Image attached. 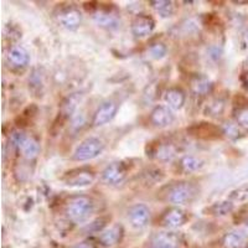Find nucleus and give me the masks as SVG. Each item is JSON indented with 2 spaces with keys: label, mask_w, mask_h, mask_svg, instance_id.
Instances as JSON below:
<instances>
[{
  "label": "nucleus",
  "mask_w": 248,
  "mask_h": 248,
  "mask_svg": "<svg viewBox=\"0 0 248 248\" xmlns=\"http://www.w3.org/2000/svg\"><path fill=\"white\" fill-rule=\"evenodd\" d=\"M93 21L99 28L107 29V30H117L121 26L118 17L108 12H96L93 14Z\"/></svg>",
  "instance_id": "17"
},
{
  "label": "nucleus",
  "mask_w": 248,
  "mask_h": 248,
  "mask_svg": "<svg viewBox=\"0 0 248 248\" xmlns=\"http://www.w3.org/2000/svg\"><path fill=\"white\" fill-rule=\"evenodd\" d=\"M20 150H21V154H23L24 158L28 159V160H32V159H35L39 155L40 144L36 139L31 138V137L30 138L26 137L23 145L20 147Z\"/></svg>",
  "instance_id": "22"
},
{
  "label": "nucleus",
  "mask_w": 248,
  "mask_h": 248,
  "mask_svg": "<svg viewBox=\"0 0 248 248\" xmlns=\"http://www.w3.org/2000/svg\"><path fill=\"white\" fill-rule=\"evenodd\" d=\"M118 112V105L114 101L103 102L93 114L92 124L94 127H102L109 123Z\"/></svg>",
  "instance_id": "4"
},
{
  "label": "nucleus",
  "mask_w": 248,
  "mask_h": 248,
  "mask_svg": "<svg viewBox=\"0 0 248 248\" xmlns=\"http://www.w3.org/2000/svg\"><path fill=\"white\" fill-rule=\"evenodd\" d=\"M190 88H191L192 93H195L196 96H206L212 91L214 83L205 75H195L190 79Z\"/></svg>",
  "instance_id": "15"
},
{
  "label": "nucleus",
  "mask_w": 248,
  "mask_h": 248,
  "mask_svg": "<svg viewBox=\"0 0 248 248\" xmlns=\"http://www.w3.org/2000/svg\"><path fill=\"white\" fill-rule=\"evenodd\" d=\"M128 218L133 227L143 229L149 223L150 210L148 209V206L143 205V203H137V205L132 206L128 211Z\"/></svg>",
  "instance_id": "8"
},
{
  "label": "nucleus",
  "mask_w": 248,
  "mask_h": 248,
  "mask_svg": "<svg viewBox=\"0 0 248 248\" xmlns=\"http://www.w3.org/2000/svg\"><path fill=\"white\" fill-rule=\"evenodd\" d=\"M153 248H174V247H153Z\"/></svg>",
  "instance_id": "35"
},
{
  "label": "nucleus",
  "mask_w": 248,
  "mask_h": 248,
  "mask_svg": "<svg viewBox=\"0 0 248 248\" xmlns=\"http://www.w3.org/2000/svg\"><path fill=\"white\" fill-rule=\"evenodd\" d=\"M83 98V94L81 92H75L71 93L70 96L66 97L63 101H62L61 106H60V117H62L63 119H67L70 117H72L75 112H76L77 107H78L79 102Z\"/></svg>",
  "instance_id": "14"
},
{
  "label": "nucleus",
  "mask_w": 248,
  "mask_h": 248,
  "mask_svg": "<svg viewBox=\"0 0 248 248\" xmlns=\"http://www.w3.org/2000/svg\"><path fill=\"white\" fill-rule=\"evenodd\" d=\"M198 187L191 183L181 181L169 186L167 191V200L174 205H185L196 198Z\"/></svg>",
  "instance_id": "2"
},
{
  "label": "nucleus",
  "mask_w": 248,
  "mask_h": 248,
  "mask_svg": "<svg viewBox=\"0 0 248 248\" xmlns=\"http://www.w3.org/2000/svg\"><path fill=\"white\" fill-rule=\"evenodd\" d=\"M233 117L236 123L241 128L248 130V102H246L245 105L238 103V105L234 106Z\"/></svg>",
  "instance_id": "25"
},
{
  "label": "nucleus",
  "mask_w": 248,
  "mask_h": 248,
  "mask_svg": "<svg viewBox=\"0 0 248 248\" xmlns=\"http://www.w3.org/2000/svg\"><path fill=\"white\" fill-rule=\"evenodd\" d=\"M174 119V113L168 106H156L150 113V122L158 128L169 127Z\"/></svg>",
  "instance_id": "10"
},
{
  "label": "nucleus",
  "mask_w": 248,
  "mask_h": 248,
  "mask_svg": "<svg viewBox=\"0 0 248 248\" xmlns=\"http://www.w3.org/2000/svg\"><path fill=\"white\" fill-rule=\"evenodd\" d=\"M248 233L246 230H234L223 237V246L226 248H242L246 245Z\"/></svg>",
  "instance_id": "18"
},
{
  "label": "nucleus",
  "mask_w": 248,
  "mask_h": 248,
  "mask_svg": "<svg viewBox=\"0 0 248 248\" xmlns=\"http://www.w3.org/2000/svg\"><path fill=\"white\" fill-rule=\"evenodd\" d=\"M6 59L13 67L25 68L30 62V55L25 47L16 45L9 48Z\"/></svg>",
  "instance_id": "13"
},
{
  "label": "nucleus",
  "mask_w": 248,
  "mask_h": 248,
  "mask_svg": "<svg viewBox=\"0 0 248 248\" xmlns=\"http://www.w3.org/2000/svg\"><path fill=\"white\" fill-rule=\"evenodd\" d=\"M26 139V136L23 132H14L10 137V143H12L13 147H15L16 149L20 150V147L23 145L24 140Z\"/></svg>",
  "instance_id": "30"
},
{
  "label": "nucleus",
  "mask_w": 248,
  "mask_h": 248,
  "mask_svg": "<svg viewBox=\"0 0 248 248\" xmlns=\"http://www.w3.org/2000/svg\"><path fill=\"white\" fill-rule=\"evenodd\" d=\"M122 236H123L122 226L114 225L101 232V234H99V242L105 247H112V246L117 245L122 240Z\"/></svg>",
  "instance_id": "16"
},
{
  "label": "nucleus",
  "mask_w": 248,
  "mask_h": 248,
  "mask_svg": "<svg viewBox=\"0 0 248 248\" xmlns=\"http://www.w3.org/2000/svg\"><path fill=\"white\" fill-rule=\"evenodd\" d=\"M127 176V167L122 161L109 164L102 172V181L107 185H118Z\"/></svg>",
  "instance_id": "6"
},
{
  "label": "nucleus",
  "mask_w": 248,
  "mask_h": 248,
  "mask_svg": "<svg viewBox=\"0 0 248 248\" xmlns=\"http://www.w3.org/2000/svg\"><path fill=\"white\" fill-rule=\"evenodd\" d=\"M231 199L234 201H245L248 199V189H240L231 195Z\"/></svg>",
  "instance_id": "31"
},
{
  "label": "nucleus",
  "mask_w": 248,
  "mask_h": 248,
  "mask_svg": "<svg viewBox=\"0 0 248 248\" xmlns=\"http://www.w3.org/2000/svg\"><path fill=\"white\" fill-rule=\"evenodd\" d=\"M155 29V21L149 15H139L132 23V34L138 39L149 36Z\"/></svg>",
  "instance_id": "9"
},
{
  "label": "nucleus",
  "mask_w": 248,
  "mask_h": 248,
  "mask_svg": "<svg viewBox=\"0 0 248 248\" xmlns=\"http://www.w3.org/2000/svg\"><path fill=\"white\" fill-rule=\"evenodd\" d=\"M242 82H243V86H245V88L248 91V72L242 77Z\"/></svg>",
  "instance_id": "34"
},
{
  "label": "nucleus",
  "mask_w": 248,
  "mask_h": 248,
  "mask_svg": "<svg viewBox=\"0 0 248 248\" xmlns=\"http://www.w3.org/2000/svg\"><path fill=\"white\" fill-rule=\"evenodd\" d=\"M179 167L184 172L189 174V172L200 170L203 167V160L198 156H194V155H185L179 161Z\"/></svg>",
  "instance_id": "20"
},
{
  "label": "nucleus",
  "mask_w": 248,
  "mask_h": 248,
  "mask_svg": "<svg viewBox=\"0 0 248 248\" xmlns=\"http://www.w3.org/2000/svg\"><path fill=\"white\" fill-rule=\"evenodd\" d=\"M167 52H168L167 46L161 43L153 44V45L149 47V50H148L149 56L154 60H161L163 57H165Z\"/></svg>",
  "instance_id": "29"
},
{
  "label": "nucleus",
  "mask_w": 248,
  "mask_h": 248,
  "mask_svg": "<svg viewBox=\"0 0 248 248\" xmlns=\"http://www.w3.org/2000/svg\"><path fill=\"white\" fill-rule=\"evenodd\" d=\"M57 19H59V23L62 28H65L66 30L74 31L81 25L82 14L76 8L70 6V8L62 9L57 15Z\"/></svg>",
  "instance_id": "7"
},
{
  "label": "nucleus",
  "mask_w": 248,
  "mask_h": 248,
  "mask_svg": "<svg viewBox=\"0 0 248 248\" xmlns=\"http://www.w3.org/2000/svg\"><path fill=\"white\" fill-rule=\"evenodd\" d=\"M96 174L90 169H76L68 171L65 176V183L71 187H86L93 184Z\"/></svg>",
  "instance_id": "5"
},
{
  "label": "nucleus",
  "mask_w": 248,
  "mask_h": 248,
  "mask_svg": "<svg viewBox=\"0 0 248 248\" xmlns=\"http://www.w3.org/2000/svg\"><path fill=\"white\" fill-rule=\"evenodd\" d=\"M246 67L248 68V59H247V61H246Z\"/></svg>",
  "instance_id": "36"
},
{
  "label": "nucleus",
  "mask_w": 248,
  "mask_h": 248,
  "mask_svg": "<svg viewBox=\"0 0 248 248\" xmlns=\"http://www.w3.org/2000/svg\"><path fill=\"white\" fill-rule=\"evenodd\" d=\"M240 125L236 122H225L221 127V132L225 137H227L231 140H236L241 137Z\"/></svg>",
  "instance_id": "28"
},
{
  "label": "nucleus",
  "mask_w": 248,
  "mask_h": 248,
  "mask_svg": "<svg viewBox=\"0 0 248 248\" xmlns=\"http://www.w3.org/2000/svg\"><path fill=\"white\" fill-rule=\"evenodd\" d=\"M232 210H233V203L231 201H221V202H216L210 206L207 211H209L210 215H214V216H226Z\"/></svg>",
  "instance_id": "27"
},
{
  "label": "nucleus",
  "mask_w": 248,
  "mask_h": 248,
  "mask_svg": "<svg viewBox=\"0 0 248 248\" xmlns=\"http://www.w3.org/2000/svg\"><path fill=\"white\" fill-rule=\"evenodd\" d=\"M186 214L180 207H171L164 212L161 217V225L167 229H179L186 222Z\"/></svg>",
  "instance_id": "11"
},
{
  "label": "nucleus",
  "mask_w": 248,
  "mask_h": 248,
  "mask_svg": "<svg viewBox=\"0 0 248 248\" xmlns=\"http://www.w3.org/2000/svg\"><path fill=\"white\" fill-rule=\"evenodd\" d=\"M191 136L201 139H217L222 134L221 128L211 123H196L187 129Z\"/></svg>",
  "instance_id": "12"
},
{
  "label": "nucleus",
  "mask_w": 248,
  "mask_h": 248,
  "mask_svg": "<svg viewBox=\"0 0 248 248\" xmlns=\"http://www.w3.org/2000/svg\"><path fill=\"white\" fill-rule=\"evenodd\" d=\"M240 41H241V46H242V48L247 50L248 48V29H246V30L242 32Z\"/></svg>",
  "instance_id": "32"
},
{
  "label": "nucleus",
  "mask_w": 248,
  "mask_h": 248,
  "mask_svg": "<svg viewBox=\"0 0 248 248\" xmlns=\"http://www.w3.org/2000/svg\"><path fill=\"white\" fill-rule=\"evenodd\" d=\"M74 248H94V246L91 242H81L78 243V245L75 246Z\"/></svg>",
  "instance_id": "33"
},
{
  "label": "nucleus",
  "mask_w": 248,
  "mask_h": 248,
  "mask_svg": "<svg viewBox=\"0 0 248 248\" xmlns=\"http://www.w3.org/2000/svg\"><path fill=\"white\" fill-rule=\"evenodd\" d=\"M93 212V202L87 196L71 199L66 206V215L72 222L82 223L87 221Z\"/></svg>",
  "instance_id": "1"
},
{
  "label": "nucleus",
  "mask_w": 248,
  "mask_h": 248,
  "mask_svg": "<svg viewBox=\"0 0 248 248\" xmlns=\"http://www.w3.org/2000/svg\"><path fill=\"white\" fill-rule=\"evenodd\" d=\"M154 154L155 159H158V160L170 161L176 156V154H178V148L175 147L174 144L164 143L156 147Z\"/></svg>",
  "instance_id": "21"
},
{
  "label": "nucleus",
  "mask_w": 248,
  "mask_h": 248,
  "mask_svg": "<svg viewBox=\"0 0 248 248\" xmlns=\"http://www.w3.org/2000/svg\"><path fill=\"white\" fill-rule=\"evenodd\" d=\"M185 93L181 88H169L165 93V102L170 109H180L185 105Z\"/></svg>",
  "instance_id": "19"
},
{
  "label": "nucleus",
  "mask_w": 248,
  "mask_h": 248,
  "mask_svg": "<svg viewBox=\"0 0 248 248\" xmlns=\"http://www.w3.org/2000/svg\"><path fill=\"white\" fill-rule=\"evenodd\" d=\"M103 141L98 138H91L85 139L76 148L74 153V159L77 161H87L97 158L103 152Z\"/></svg>",
  "instance_id": "3"
},
{
  "label": "nucleus",
  "mask_w": 248,
  "mask_h": 248,
  "mask_svg": "<svg viewBox=\"0 0 248 248\" xmlns=\"http://www.w3.org/2000/svg\"><path fill=\"white\" fill-rule=\"evenodd\" d=\"M225 101L221 98H215L211 99V101L205 106V109H203V113L205 116L209 117H220L221 114L225 110Z\"/></svg>",
  "instance_id": "26"
},
{
  "label": "nucleus",
  "mask_w": 248,
  "mask_h": 248,
  "mask_svg": "<svg viewBox=\"0 0 248 248\" xmlns=\"http://www.w3.org/2000/svg\"><path fill=\"white\" fill-rule=\"evenodd\" d=\"M150 4H152L153 9H154L155 12L163 17L171 16L175 12V5L172 1H168V0H154V1H150Z\"/></svg>",
  "instance_id": "24"
},
{
  "label": "nucleus",
  "mask_w": 248,
  "mask_h": 248,
  "mask_svg": "<svg viewBox=\"0 0 248 248\" xmlns=\"http://www.w3.org/2000/svg\"><path fill=\"white\" fill-rule=\"evenodd\" d=\"M179 237L174 232H160L155 236L154 247H174L178 248Z\"/></svg>",
  "instance_id": "23"
}]
</instances>
